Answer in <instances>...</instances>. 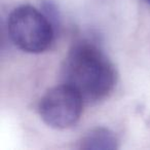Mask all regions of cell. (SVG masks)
<instances>
[{"label":"cell","mask_w":150,"mask_h":150,"mask_svg":"<svg viewBox=\"0 0 150 150\" xmlns=\"http://www.w3.org/2000/svg\"><path fill=\"white\" fill-rule=\"evenodd\" d=\"M63 79L82 97L84 103H96L112 92L116 72L98 45L83 40L74 44L65 59Z\"/></svg>","instance_id":"1"},{"label":"cell","mask_w":150,"mask_h":150,"mask_svg":"<svg viewBox=\"0 0 150 150\" xmlns=\"http://www.w3.org/2000/svg\"><path fill=\"white\" fill-rule=\"evenodd\" d=\"M7 32L11 41L20 50L40 54L52 45L54 25L42 11L31 5H21L9 15Z\"/></svg>","instance_id":"2"},{"label":"cell","mask_w":150,"mask_h":150,"mask_svg":"<svg viewBox=\"0 0 150 150\" xmlns=\"http://www.w3.org/2000/svg\"><path fill=\"white\" fill-rule=\"evenodd\" d=\"M83 99L72 86L66 83L54 86L45 93L38 106L40 117L50 127H71L80 118Z\"/></svg>","instance_id":"3"},{"label":"cell","mask_w":150,"mask_h":150,"mask_svg":"<svg viewBox=\"0 0 150 150\" xmlns=\"http://www.w3.org/2000/svg\"><path fill=\"white\" fill-rule=\"evenodd\" d=\"M79 149L113 150L118 148L117 136L106 127H96L86 133L79 141Z\"/></svg>","instance_id":"4"},{"label":"cell","mask_w":150,"mask_h":150,"mask_svg":"<svg viewBox=\"0 0 150 150\" xmlns=\"http://www.w3.org/2000/svg\"><path fill=\"white\" fill-rule=\"evenodd\" d=\"M146 1H147V2H148V3H149V4H150V0H146Z\"/></svg>","instance_id":"5"}]
</instances>
